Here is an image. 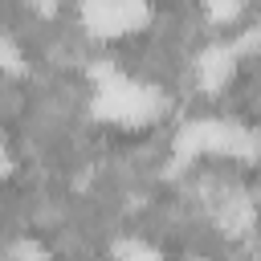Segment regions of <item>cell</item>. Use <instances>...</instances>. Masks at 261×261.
<instances>
[{
    "instance_id": "cell-1",
    "label": "cell",
    "mask_w": 261,
    "mask_h": 261,
    "mask_svg": "<svg viewBox=\"0 0 261 261\" xmlns=\"http://www.w3.org/2000/svg\"><path fill=\"white\" fill-rule=\"evenodd\" d=\"M82 20L94 29V37L118 41L147 20V0H82Z\"/></svg>"
}]
</instances>
